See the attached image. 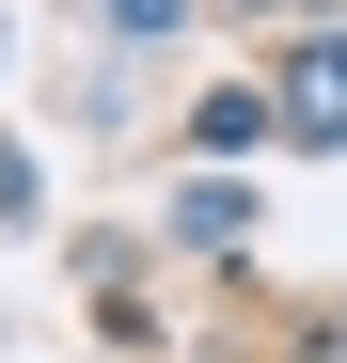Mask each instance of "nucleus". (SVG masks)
I'll use <instances>...</instances> for the list:
<instances>
[{
    "mask_svg": "<svg viewBox=\"0 0 347 363\" xmlns=\"http://www.w3.org/2000/svg\"><path fill=\"white\" fill-rule=\"evenodd\" d=\"M268 111H284V127H300V143L331 158V143H347V32H316L300 64H284V95H268Z\"/></svg>",
    "mask_w": 347,
    "mask_h": 363,
    "instance_id": "nucleus-1",
    "label": "nucleus"
},
{
    "mask_svg": "<svg viewBox=\"0 0 347 363\" xmlns=\"http://www.w3.org/2000/svg\"><path fill=\"white\" fill-rule=\"evenodd\" d=\"M110 32H142V48H158V32H174V0H110Z\"/></svg>",
    "mask_w": 347,
    "mask_h": 363,
    "instance_id": "nucleus-2",
    "label": "nucleus"
}]
</instances>
